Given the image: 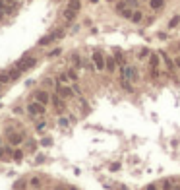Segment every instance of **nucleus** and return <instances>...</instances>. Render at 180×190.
I'll use <instances>...</instances> for the list:
<instances>
[{
	"label": "nucleus",
	"instance_id": "35",
	"mask_svg": "<svg viewBox=\"0 0 180 190\" xmlns=\"http://www.w3.org/2000/svg\"><path fill=\"white\" fill-rule=\"evenodd\" d=\"M174 62H176V68L180 70V56H178V58H174Z\"/></svg>",
	"mask_w": 180,
	"mask_h": 190
},
{
	"label": "nucleus",
	"instance_id": "22",
	"mask_svg": "<svg viewBox=\"0 0 180 190\" xmlns=\"http://www.w3.org/2000/svg\"><path fill=\"white\" fill-rule=\"evenodd\" d=\"M68 8H72V10H76V12H79L81 4H79V0H70V2H68Z\"/></svg>",
	"mask_w": 180,
	"mask_h": 190
},
{
	"label": "nucleus",
	"instance_id": "12",
	"mask_svg": "<svg viewBox=\"0 0 180 190\" xmlns=\"http://www.w3.org/2000/svg\"><path fill=\"white\" fill-rule=\"evenodd\" d=\"M10 155H14V151L12 150H10V147L8 146H4V147H0V159H2V161H6L8 159V157Z\"/></svg>",
	"mask_w": 180,
	"mask_h": 190
},
{
	"label": "nucleus",
	"instance_id": "37",
	"mask_svg": "<svg viewBox=\"0 0 180 190\" xmlns=\"http://www.w3.org/2000/svg\"><path fill=\"white\" fill-rule=\"evenodd\" d=\"M89 2H91V4H97V2H99V0H89Z\"/></svg>",
	"mask_w": 180,
	"mask_h": 190
},
{
	"label": "nucleus",
	"instance_id": "30",
	"mask_svg": "<svg viewBox=\"0 0 180 190\" xmlns=\"http://www.w3.org/2000/svg\"><path fill=\"white\" fill-rule=\"evenodd\" d=\"M52 144V140L50 138H43V140H41V146H45V147H49Z\"/></svg>",
	"mask_w": 180,
	"mask_h": 190
},
{
	"label": "nucleus",
	"instance_id": "4",
	"mask_svg": "<svg viewBox=\"0 0 180 190\" xmlns=\"http://www.w3.org/2000/svg\"><path fill=\"white\" fill-rule=\"evenodd\" d=\"M120 74H122L124 80H130V82H136L137 80V70H136V66H132V64L120 66Z\"/></svg>",
	"mask_w": 180,
	"mask_h": 190
},
{
	"label": "nucleus",
	"instance_id": "24",
	"mask_svg": "<svg viewBox=\"0 0 180 190\" xmlns=\"http://www.w3.org/2000/svg\"><path fill=\"white\" fill-rule=\"evenodd\" d=\"M19 74H23V72L19 70L18 66H14L12 70H10V78H12V80H16V78H19Z\"/></svg>",
	"mask_w": 180,
	"mask_h": 190
},
{
	"label": "nucleus",
	"instance_id": "19",
	"mask_svg": "<svg viewBox=\"0 0 180 190\" xmlns=\"http://www.w3.org/2000/svg\"><path fill=\"white\" fill-rule=\"evenodd\" d=\"M141 19H144V14H141L140 10H134V16H132V22H134V23H140Z\"/></svg>",
	"mask_w": 180,
	"mask_h": 190
},
{
	"label": "nucleus",
	"instance_id": "11",
	"mask_svg": "<svg viewBox=\"0 0 180 190\" xmlns=\"http://www.w3.org/2000/svg\"><path fill=\"white\" fill-rule=\"evenodd\" d=\"M159 60H161V55H159V52H153V55L149 56V70L159 68Z\"/></svg>",
	"mask_w": 180,
	"mask_h": 190
},
{
	"label": "nucleus",
	"instance_id": "17",
	"mask_svg": "<svg viewBox=\"0 0 180 190\" xmlns=\"http://www.w3.org/2000/svg\"><path fill=\"white\" fill-rule=\"evenodd\" d=\"M163 4H165L163 0H149V8H151V10H161Z\"/></svg>",
	"mask_w": 180,
	"mask_h": 190
},
{
	"label": "nucleus",
	"instance_id": "2",
	"mask_svg": "<svg viewBox=\"0 0 180 190\" xmlns=\"http://www.w3.org/2000/svg\"><path fill=\"white\" fill-rule=\"evenodd\" d=\"M91 60H93V66H95V70H97V72L107 70V58L103 56L101 51H95L91 55Z\"/></svg>",
	"mask_w": 180,
	"mask_h": 190
},
{
	"label": "nucleus",
	"instance_id": "28",
	"mask_svg": "<svg viewBox=\"0 0 180 190\" xmlns=\"http://www.w3.org/2000/svg\"><path fill=\"white\" fill-rule=\"evenodd\" d=\"M45 126H47V122H45V120H39V122L35 124V130H37V132H43V128H45Z\"/></svg>",
	"mask_w": 180,
	"mask_h": 190
},
{
	"label": "nucleus",
	"instance_id": "9",
	"mask_svg": "<svg viewBox=\"0 0 180 190\" xmlns=\"http://www.w3.org/2000/svg\"><path fill=\"white\" fill-rule=\"evenodd\" d=\"M35 101L43 103V105H49L50 103V95L45 91V89H37L35 91Z\"/></svg>",
	"mask_w": 180,
	"mask_h": 190
},
{
	"label": "nucleus",
	"instance_id": "32",
	"mask_svg": "<svg viewBox=\"0 0 180 190\" xmlns=\"http://www.w3.org/2000/svg\"><path fill=\"white\" fill-rule=\"evenodd\" d=\"M126 4H128L130 8H136L137 6V0H126Z\"/></svg>",
	"mask_w": 180,
	"mask_h": 190
},
{
	"label": "nucleus",
	"instance_id": "27",
	"mask_svg": "<svg viewBox=\"0 0 180 190\" xmlns=\"http://www.w3.org/2000/svg\"><path fill=\"white\" fill-rule=\"evenodd\" d=\"M66 74H68V78H70L72 82H78V74H76V70H74V68H70Z\"/></svg>",
	"mask_w": 180,
	"mask_h": 190
},
{
	"label": "nucleus",
	"instance_id": "29",
	"mask_svg": "<svg viewBox=\"0 0 180 190\" xmlns=\"http://www.w3.org/2000/svg\"><path fill=\"white\" fill-rule=\"evenodd\" d=\"M60 52H62L60 49H54V51H50V52H49V58H56V56H60Z\"/></svg>",
	"mask_w": 180,
	"mask_h": 190
},
{
	"label": "nucleus",
	"instance_id": "18",
	"mask_svg": "<svg viewBox=\"0 0 180 190\" xmlns=\"http://www.w3.org/2000/svg\"><path fill=\"white\" fill-rule=\"evenodd\" d=\"M116 70V60H114V56L112 58H107V72H114Z\"/></svg>",
	"mask_w": 180,
	"mask_h": 190
},
{
	"label": "nucleus",
	"instance_id": "6",
	"mask_svg": "<svg viewBox=\"0 0 180 190\" xmlns=\"http://www.w3.org/2000/svg\"><path fill=\"white\" fill-rule=\"evenodd\" d=\"M23 140H25V134H23V132H8V142H10L12 146L22 144Z\"/></svg>",
	"mask_w": 180,
	"mask_h": 190
},
{
	"label": "nucleus",
	"instance_id": "10",
	"mask_svg": "<svg viewBox=\"0 0 180 190\" xmlns=\"http://www.w3.org/2000/svg\"><path fill=\"white\" fill-rule=\"evenodd\" d=\"M176 178L174 177H168V178H165V181L161 182V190H174V186H176Z\"/></svg>",
	"mask_w": 180,
	"mask_h": 190
},
{
	"label": "nucleus",
	"instance_id": "41",
	"mask_svg": "<svg viewBox=\"0 0 180 190\" xmlns=\"http://www.w3.org/2000/svg\"><path fill=\"white\" fill-rule=\"evenodd\" d=\"M178 51H180V45H178Z\"/></svg>",
	"mask_w": 180,
	"mask_h": 190
},
{
	"label": "nucleus",
	"instance_id": "33",
	"mask_svg": "<svg viewBox=\"0 0 180 190\" xmlns=\"http://www.w3.org/2000/svg\"><path fill=\"white\" fill-rule=\"evenodd\" d=\"M109 169H110V171H118V169H120V163H112Z\"/></svg>",
	"mask_w": 180,
	"mask_h": 190
},
{
	"label": "nucleus",
	"instance_id": "16",
	"mask_svg": "<svg viewBox=\"0 0 180 190\" xmlns=\"http://www.w3.org/2000/svg\"><path fill=\"white\" fill-rule=\"evenodd\" d=\"M72 62H74V66H76V68H83V60L79 58L78 52H74V55H72Z\"/></svg>",
	"mask_w": 180,
	"mask_h": 190
},
{
	"label": "nucleus",
	"instance_id": "39",
	"mask_svg": "<svg viewBox=\"0 0 180 190\" xmlns=\"http://www.w3.org/2000/svg\"><path fill=\"white\" fill-rule=\"evenodd\" d=\"M68 190H78V188H74V186H70V188H68Z\"/></svg>",
	"mask_w": 180,
	"mask_h": 190
},
{
	"label": "nucleus",
	"instance_id": "1",
	"mask_svg": "<svg viewBox=\"0 0 180 190\" xmlns=\"http://www.w3.org/2000/svg\"><path fill=\"white\" fill-rule=\"evenodd\" d=\"M27 113H29V117H43V114L47 113V105L43 103H39V101H31L27 105Z\"/></svg>",
	"mask_w": 180,
	"mask_h": 190
},
{
	"label": "nucleus",
	"instance_id": "20",
	"mask_svg": "<svg viewBox=\"0 0 180 190\" xmlns=\"http://www.w3.org/2000/svg\"><path fill=\"white\" fill-rule=\"evenodd\" d=\"M178 23H180V16H172V18H171V22H168V29H174Z\"/></svg>",
	"mask_w": 180,
	"mask_h": 190
},
{
	"label": "nucleus",
	"instance_id": "23",
	"mask_svg": "<svg viewBox=\"0 0 180 190\" xmlns=\"http://www.w3.org/2000/svg\"><path fill=\"white\" fill-rule=\"evenodd\" d=\"M12 159L19 163V161L23 159V151H22V150H14V155H12Z\"/></svg>",
	"mask_w": 180,
	"mask_h": 190
},
{
	"label": "nucleus",
	"instance_id": "36",
	"mask_svg": "<svg viewBox=\"0 0 180 190\" xmlns=\"http://www.w3.org/2000/svg\"><path fill=\"white\" fill-rule=\"evenodd\" d=\"M56 190H68V188H64V186H58V188H56Z\"/></svg>",
	"mask_w": 180,
	"mask_h": 190
},
{
	"label": "nucleus",
	"instance_id": "5",
	"mask_svg": "<svg viewBox=\"0 0 180 190\" xmlns=\"http://www.w3.org/2000/svg\"><path fill=\"white\" fill-rule=\"evenodd\" d=\"M56 93L60 95V97H64V99H72L74 95H76L74 87L72 86H66V83H56Z\"/></svg>",
	"mask_w": 180,
	"mask_h": 190
},
{
	"label": "nucleus",
	"instance_id": "26",
	"mask_svg": "<svg viewBox=\"0 0 180 190\" xmlns=\"http://www.w3.org/2000/svg\"><path fill=\"white\" fill-rule=\"evenodd\" d=\"M58 124H60L62 128H66V126H70V118H66V117H60V118H58Z\"/></svg>",
	"mask_w": 180,
	"mask_h": 190
},
{
	"label": "nucleus",
	"instance_id": "14",
	"mask_svg": "<svg viewBox=\"0 0 180 190\" xmlns=\"http://www.w3.org/2000/svg\"><path fill=\"white\" fill-rule=\"evenodd\" d=\"M76 16H78L76 10H72V8H66V10H64V19H66V22H72Z\"/></svg>",
	"mask_w": 180,
	"mask_h": 190
},
{
	"label": "nucleus",
	"instance_id": "13",
	"mask_svg": "<svg viewBox=\"0 0 180 190\" xmlns=\"http://www.w3.org/2000/svg\"><path fill=\"white\" fill-rule=\"evenodd\" d=\"M151 55H153V52L147 49V47H145V49H140V52H137V60H145V58H149Z\"/></svg>",
	"mask_w": 180,
	"mask_h": 190
},
{
	"label": "nucleus",
	"instance_id": "40",
	"mask_svg": "<svg viewBox=\"0 0 180 190\" xmlns=\"http://www.w3.org/2000/svg\"><path fill=\"white\" fill-rule=\"evenodd\" d=\"M0 89H2V83H0Z\"/></svg>",
	"mask_w": 180,
	"mask_h": 190
},
{
	"label": "nucleus",
	"instance_id": "7",
	"mask_svg": "<svg viewBox=\"0 0 180 190\" xmlns=\"http://www.w3.org/2000/svg\"><path fill=\"white\" fill-rule=\"evenodd\" d=\"M50 101H52V105H54V109L58 111V113H62V111H64V107H66L64 97H60L58 93H54V95H50Z\"/></svg>",
	"mask_w": 180,
	"mask_h": 190
},
{
	"label": "nucleus",
	"instance_id": "21",
	"mask_svg": "<svg viewBox=\"0 0 180 190\" xmlns=\"http://www.w3.org/2000/svg\"><path fill=\"white\" fill-rule=\"evenodd\" d=\"M10 80H12V78H10V72H0V83H8Z\"/></svg>",
	"mask_w": 180,
	"mask_h": 190
},
{
	"label": "nucleus",
	"instance_id": "8",
	"mask_svg": "<svg viewBox=\"0 0 180 190\" xmlns=\"http://www.w3.org/2000/svg\"><path fill=\"white\" fill-rule=\"evenodd\" d=\"M159 55H161V58H163V62H165V66H167V70H168V72H174V70H176V62H174L165 51H161Z\"/></svg>",
	"mask_w": 180,
	"mask_h": 190
},
{
	"label": "nucleus",
	"instance_id": "34",
	"mask_svg": "<svg viewBox=\"0 0 180 190\" xmlns=\"http://www.w3.org/2000/svg\"><path fill=\"white\" fill-rule=\"evenodd\" d=\"M39 184H41L39 178H31V186H39Z\"/></svg>",
	"mask_w": 180,
	"mask_h": 190
},
{
	"label": "nucleus",
	"instance_id": "31",
	"mask_svg": "<svg viewBox=\"0 0 180 190\" xmlns=\"http://www.w3.org/2000/svg\"><path fill=\"white\" fill-rule=\"evenodd\" d=\"M145 190H159V186L155 182H151V184H147V186H145Z\"/></svg>",
	"mask_w": 180,
	"mask_h": 190
},
{
	"label": "nucleus",
	"instance_id": "25",
	"mask_svg": "<svg viewBox=\"0 0 180 190\" xmlns=\"http://www.w3.org/2000/svg\"><path fill=\"white\" fill-rule=\"evenodd\" d=\"M120 16H122V18H126V19H132V16H134V10H132V8H126L124 12H120Z\"/></svg>",
	"mask_w": 180,
	"mask_h": 190
},
{
	"label": "nucleus",
	"instance_id": "38",
	"mask_svg": "<svg viewBox=\"0 0 180 190\" xmlns=\"http://www.w3.org/2000/svg\"><path fill=\"white\" fill-rule=\"evenodd\" d=\"M2 16H4V12H2V10H0V19H2Z\"/></svg>",
	"mask_w": 180,
	"mask_h": 190
},
{
	"label": "nucleus",
	"instance_id": "3",
	"mask_svg": "<svg viewBox=\"0 0 180 190\" xmlns=\"http://www.w3.org/2000/svg\"><path fill=\"white\" fill-rule=\"evenodd\" d=\"M35 64H37V58H33V56H29V55H25V56H22V58L18 60V64H16V66H18L22 72H27V70H31Z\"/></svg>",
	"mask_w": 180,
	"mask_h": 190
},
{
	"label": "nucleus",
	"instance_id": "15",
	"mask_svg": "<svg viewBox=\"0 0 180 190\" xmlns=\"http://www.w3.org/2000/svg\"><path fill=\"white\" fill-rule=\"evenodd\" d=\"M120 86H122V89H124V91H128V93L134 91V86H132L130 80H124V78H122V80H120Z\"/></svg>",
	"mask_w": 180,
	"mask_h": 190
}]
</instances>
